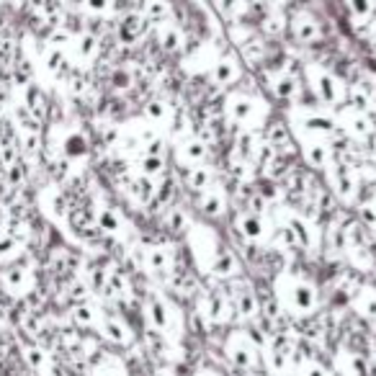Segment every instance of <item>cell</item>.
<instances>
[{
    "instance_id": "6da1fadb",
    "label": "cell",
    "mask_w": 376,
    "mask_h": 376,
    "mask_svg": "<svg viewBox=\"0 0 376 376\" xmlns=\"http://www.w3.org/2000/svg\"><path fill=\"white\" fill-rule=\"evenodd\" d=\"M279 299L292 314H312L317 309V304H320V294H317V289L309 281L289 279L281 286Z\"/></svg>"
},
{
    "instance_id": "7a4b0ae2",
    "label": "cell",
    "mask_w": 376,
    "mask_h": 376,
    "mask_svg": "<svg viewBox=\"0 0 376 376\" xmlns=\"http://www.w3.org/2000/svg\"><path fill=\"white\" fill-rule=\"evenodd\" d=\"M306 77H309V83H312V91H314V96H317V101H322V104L335 106V104H343V101L348 98V88H345L341 77H335L333 72L312 65V67L306 70Z\"/></svg>"
},
{
    "instance_id": "3957f363",
    "label": "cell",
    "mask_w": 376,
    "mask_h": 376,
    "mask_svg": "<svg viewBox=\"0 0 376 376\" xmlns=\"http://www.w3.org/2000/svg\"><path fill=\"white\" fill-rule=\"evenodd\" d=\"M0 289L13 297V299H23L36 289V276L31 268L23 263H11L0 271Z\"/></svg>"
},
{
    "instance_id": "277c9868",
    "label": "cell",
    "mask_w": 376,
    "mask_h": 376,
    "mask_svg": "<svg viewBox=\"0 0 376 376\" xmlns=\"http://www.w3.org/2000/svg\"><path fill=\"white\" fill-rule=\"evenodd\" d=\"M224 111H227V118L240 124L243 129H258L263 124V118L258 116V104L255 98L245 96V93H235L224 101Z\"/></svg>"
},
{
    "instance_id": "5b68a950",
    "label": "cell",
    "mask_w": 376,
    "mask_h": 376,
    "mask_svg": "<svg viewBox=\"0 0 376 376\" xmlns=\"http://www.w3.org/2000/svg\"><path fill=\"white\" fill-rule=\"evenodd\" d=\"M289 31H292L294 42L304 44V47H312L322 39V23L320 18H314L312 13H306V11H299V13H294L289 18Z\"/></svg>"
},
{
    "instance_id": "8992f818",
    "label": "cell",
    "mask_w": 376,
    "mask_h": 376,
    "mask_svg": "<svg viewBox=\"0 0 376 376\" xmlns=\"http://www.w3.org/2000/svg\"><path fill=\"white\" fill-rule=\"evenodd\" d=\"M227 355H230V361L235 363L237 369L250 371L258 366L260 348L248 338V335H237V338L230 341V345H227Z\"/></svg>"
},
{
    "instance_id": "52a82bcc",
    "label": "cell",
    "mask_w": 376,
    "mask_h": 376,
    "mask_svg": "<svg viewBox=\"0 0 376 376\" xmlns=\"http://www.w3.org/2000/svg\"><path fill=\"white\" fill-rule=\"evenodd\" d=\"M240 77H243V60H237L232 55H224L216 62H211L209 80L216 88H230V85L240 83Z\"/></svg>"
},
{
    "instance_id": "ba28073f",
    "label": "cell",
    "mask_w": 376,
    "mask_h": 376,
    "mask_svg": "<svg viewBox=\"0 0 376 376\" xmlns=\"http://www.w3.org/2000/svg\"><path fill=\"white\" fill-rule=\"evenodd\" d=\"M57 153L62 155L67 162H77L91 155V145H88V137L80 129H67L57 142Z\"/></svg>"
},
{
    "instance_id": "9c48e42d",
    "label": "cell",
    "mask_w": 376,
    "mask_h": 376,
    "mask_svg": "<svg viewBox=\"0 0 376 376\" xmlns=\"http://www.w3.org/2000/svg\"><path fill=\"white\" fill-rule=\"evenodd\" d=\"M227 299H230L232 314L240 317V320H253V317H258V312H260L258 297H255V292L248 289V286H240V289H237L235 294H230Z\"/></svg>"
},
{
    "instance_id": "30bf717a",
    "label": "cell",
    "mask_w": 376,
    "mask_h": 376,
    "mask_svg": "<svg viewBox=\"0 0 376 376\" xmlns=\"http://www.w3.org/2000/svg\"><path fill=\"white\" fill-rule=\"evenodd\" d=\"M147 26H150V21H147L142 13H126V16H121V21L116 23L118 42H121V44H137L142 36L147 34Z\"/></svg>"
},
{
    "instance_id": "8fae6325",
    "label": "cell",
    "mask_w": 376,
    "mask_h": 376,
    "mask_svg": "<svg viewBox=\"0 0 376 376\" xmlns=\"http://www.w3.org/2000/svg\"><path fill=\"white\" fill-rule=\"evenodd\" d=\"M96 330L101 333V338H106V341L114 343V345H129V343H132L129 328H126L118 317H111V314H101Z\"/></svg>"
},
{
    "instance_id": "7c38bea8",
    "label": "cell",
    "mask_w": 376,
    "mask_h": 376,
    "mask_svg": "<svg viewBox=\"0 0 376 376\" xmlns=\"http://www.w3.org/2000/svg\"><path fill=\"white\" fill-rule=\"evenodd\" d=\"M237 230H240V235L248 243H263L265 237H268V224L255 211H245V214L237 216Z\"/></svg>"
},
{
    "instance_id": "4fadbf2b",
    "label": "cell",
    "mask_w": 376,
    "mask_h": 376,
    "mask_svg": "<svg viewBox=\"0 0 376 376\" xmlns=\"http://www.w3.org/2000/svg\"><path fill=\"white\" fill-rule=\"evenodd\" d=\"M330 183H333V191L341 196L343 201H350L355 194V175L348 165H330Z\"/></svg>"
},
{
    "instance_id": "5bb4252c",
    "label": "cell",
    "mask_w": 376,
    "mask_h": 376,
    "mask_svg": "<svg viewBox=\"0 0 376 376\" xmlns=\"http://www.w3.org/2000/svg\"><path fill=\"white\" fill-rule=\"evenodd\" d=\"M199 209L206 216H211V219H219V216L227 211V194H224L219 186L211 183V186L206 188V191H201V196H199Z\"/></svg>"
},
{
    "instance_id": "9a60e30c",
    "label": "cell",
    "mask_w": 376,
    "mask_h": 376,
    "mask_svg": "<svg viewBox=\"0 0 376 376\" xmlns=\"http://www.w3.org/2000/svg\"><path fill=\"white\" fill-rule=\"evenodd\" d=\"M155 34H157V44L165 49L167 55H178L186 44L183 39V31L175 26L173 21H162V23H155Z\"/></svg>"
},
{
    "instance_id": "2e32d148",
    "label": "cell",
    "mask_w": 376,
    "mask_h": 376,
    "mask_svg": "<svg viewBox=\"0 0 376 376\" xmlns=\"http://www.w3.org/2000/svg\"><path fill=\"white\" fill-rule=\"evenodd\" d=\"M240 271V263H237L235 253L230 248L219 245V250L214 253V258L209 260V273L216 279H232L235 273Z\"/></svg>"
},
{
    "instance_id": "e0dca14e",
    "label": "cell",
    "mask_w": 376,
    "mask_h": 376,
    "mask_svg": "<svg viewBox=\"0 0 376 376\" xmlns=\"http://www.w3.org/2000/svg\"><path fill=\"white\" fill-rule=\"evenodd\" d=\"M23 248H26V243L21 237H16L8 230H0V265L18 263L23 255Z\"/></svg>"
},
{
    "instance_id": "ac0fdd59",
    "label": "cell",
    "mask_w": 376,
    "mask_h": 376,
    "mask_svg": "<svg viewBox=\"0 0 376 376\" xmlns=\"http://www.w3.org/2000/svg\"><path fill=\"white\" fill-rule=\"evenodd\" d=\"M271 93L279 101H286V104H292V101H297L302 93V85L299 80L294 75H289V72H281V75H273L271 77Z\"/></svg>"
},
{
    "instance_id": "d6986e66",
    "label": "cell",
    "mask_w": 376,
    "mask_h": 376,
    "mask_svg": "<svg viewBox=\"0 0 376 376\" xmlns=\"http://www.w3.org/2000/svg\"><path fill=\"white\" fill-rule=\"evenodd\" d=\"M67 52H72L77 62H93L98 55V39L93 34H77L75 39H70Z\"/></svg>"
},
{
    "instance_id": "ffe728a7",
    "label": "cell",
    "mask_w": 376,
    "mask_h": 376,
    "mask_svg": "<svg viewBox=\"0 0 376 376\" xmlns=\"http://www.w3.org/2000/svg\"><path fill=\"white\" fill-rule=\"evenodd\" d=\"M147 320L155 328V333H167L170 322H173V312L167 309V304L162 299H150L147 302Z\"/></svg>"
},
{
    "instance_id": "44dd1931",
    "label": "cell",
    "mask_w": 376,
    "mask_h": 376,
    "mask_svg": "<svg viewBox=\"0 0 376 376\" xmlns=\"http://www.w3.org/2000/svg\"><path fill=\"white\" fill-rule=\"evenodd\" d=\"M289 230H292L297 248H302V250H309V248L314 245V227L306 222L304 216L289 214Z\"/></svg>"
},
{
    "instance_id": "7402d4cb",
    "label": "cell",
    "mask_w": 376,
    "mask_h": 376,
    "mask_svg": "<svg viewBox=\"0 0 376 376\" xmlns=\"http://www.w3.org/2000/svg\"><path fill=\"white\" fill-rule=\"evenodd\" d=\"M302 126H304V132H309L312 137H333L338 132V124H335V118L325 116V114H306L302 118Z\"/></svg>"
},
{
    "instance_id": "603a6c76",
    "label": "cell",
    "mask_w": 376,
    "mask_h": 376,
    "mask_svg": "<svg viewBox=\"0 0 376 376\" xmlns=\"http://www.w3.org/2000/svg\"><path fill=\"white\" fill-rule=\"evenodd\" d=\"M206 155H209V147H206V142L199 140V137H188V140L181 142V160L186 162V167L191 165H201L204 160H206Z\"/></svg>"
},
{
    "instance_id": "cb8c5ba5",
    "label": "cell",
    "mask_w": 376,
    "mask_h": 376,
    "mask_svg": "<svg viewBox=\"0 0 376 376\" xmlns=\"http://www.w3.org/2000/svg\"><path fill=\"white\" fill-rule=\"evenodd\" d=\"M343 126H345V132H348L350 137H355V140H363V137H369V134L376 129V126L371 124V118L366 116V114L355 111V109H350V111L343 116Z\"/></svg>"
},
{
    "instance_id": "d4e9b609",
    "label": "cell",
    "mask_w": 376,
    "mask_h": 376,
    "mask_svg": "<svg viewBox=\"0 0 376 376\" xmlns=\"http://www.w3.org/2000/svg\"><path fill=\"white\" fill-rule=\"evenodd\" d=\"M304 160L314 170H328L333 165V155H330V147L322 145V142H309L304 145Z\"/></svg>"
},
{
    "instance_id": "484cf974",
    "label": "cell",
    "mask_w": 376,
    "mask_h": 376,
    "mask_svg": "<svg viewBox=\"0 0 376 376\" xmlns=\"http://www.w3.org/2000/svg\"><path fill=\"white\" fill-rule=\"evenodd\" d=\"M204 312H206V317H209L211 322H224L232 314L230 299L219 292H209L206 294V306H204Z\"/></svg>"
},
{
    "instance_id": "4316f807",
    "label": "cell",
    "mask_w": 376,
    "mask_h": 376,
    "mask_svg": "<svg viewBox=\"0 0 376 376\" xmlns=\"http://www.w3.org/2000/svg\"><path fill=\"white\" fill-rule=\"evenodd\" d=\"M183 181H186V188H191V191H206V188L211 186V181H214V173H211L209 167L204 165H191L186 167V173H183Z\"/></svg>"
},
{
    "instance_id": "83f0119b",
    "label": "cell",
    "mask_w": 376,
    "mask_h": 376,
    "mask_svg": "<svg viewBox=\"0 0 376 376\" xmlns=\"http://www.w3.org/2000/svg\"><path fill=\"white\" fill-rule=\"evenodd\" d=\"M162 224L173 235H186L191 230V216H188V211L183 206H167L165 216H162Z\"/></svg>"
},
{
    "instance_id": "f1b7e54d",
    "label": "cell",
    "mask_w": 376,
    "mask_h": 376,
    "mask_svg": "<svg viewBox=\"0 0 376 376\" xmlns=\"http://www.w3.org/2000/svg\"><path fill=\"white\" fill-rule=\"evenodd\" d=\"M96 224H98V230L106 232V235H116V232H121V227H124V219H121L118 209L104 206V209H98Z\"/></svg>"
},
{
    "instance_id": "f546056e",
    "label": "cell",
    "mask_w": 376,
    "mask_h": 376,
    "mask_svg": "<svg viewBox=\"0 0 376 376\" xmlns=\"http://www.w3.org/2000/svg\"><path fill=\"white\" fill-rule=\"evenodd\" d=\"M145 265L153 273H167L170 271V265H173V258H170L167 248H160V245H157V248L145 250Z\"/></svg>"
},
{
    "instance_id": "4dcf8cb0",
    "label": "cell",
    "mask_w": 376,
    "mask_h": 376,
    "mask_svg": "<svg viewBox=\"0 0 376 376\" xmlns=\"http://www.w3.org/2000/svg\"><path fill=\"white\" fill-rule=\"evenodd\" d=\"M132 196L140 204H153L155 191H157V178H147V175H137L132 181Z\"/></svg>"
},
{
    "instance_id": "1f68e13d",
    "label": "cell",
    "mask_w": 376,
    "mask_h": 376,
    "mask_svg": "<svg viewBox=\"0 0 376 376\" xmlns=\"http://www.w3.org/2000/svg\"><path fill=\"white\" fill-rule=\"evenodd\" d=\"M142 16L153 23L170 21V6H167V0H145V6H142Z\"/></svg>"
},
{
    "instance_id": "d6a6232c",
    "label": "cell",
    "mask_w": 376,
    "mask_h": 376,
    "mask_svg": "<svg viewBox=\"0 0 376 376\" xmlns=\"http://www.w3.org/2000/svg\"><path fill=\"white\" fill-rule=\"evenodd\" d=\"M353 304L366 320H376V292H371V289L353 292Z\"/></svg>"
},
{
    "instance_id": "836d02e7",
    "label": "cell",
    "mask_w": 376,
    "mask_h": 376,
    "mask_svg": "<svg viewBox=\"0 0 376 376\" xmlns=\"http://www.w3.org/2000/svg\"><path fill=\"white\" fill-rule=\"evenodd\" d=\"M265 134H268V147L271 150H276V153H281L286 145H289V126L284 124V121H273V124H268V129H265Z\"/></svg>"
},
{
    "instance_id": "e575fe53",
    "label": "cell",
    "mask_w": 376,
    "mask_h": 376,
    "mask_svg": "<svg viewBox=\"0 0 376 376\" xmlns=\"http://www.w3.org/2000/svg\"><path fill=\"white\" fill-rule=\"evenodd\" d=\"M98 317H101V314L93 309L91 302H77L75 309H72V320H75L80 328H96Z\"/></svg>"
},
{
    "instance_id": "d590c367",
    "label": "cell",
    "mask_w": 376,
    "mask_h": 376,
    "mask_svg": "<svg viewBox=\"0 0 376 376\" xmlns=\"http://www.w3.org/2000/svg\"><path fill=\"white\" fill-rule=\"evenodd\" d=\"M162 173H165V157H162V155H142L140 175H147V178H160Z\"/></svg>"
},
{
    "instance_id": "8d00e7d4",
    "label": "cell",
    "mask_w": 376,
    "mask_h": 376,
    "mask_svg": "<svg viewBox=\"0 0 376 376\" xmlns=\"http://www.w3.org/2000/svg\"><path fill=\"white\" fill-rule=\"evenodd\" d=\"M216 8H219V13H222L224 18L237 21V18H243V16L248 13L250 3H248V0H216Z\"/></svg>"
},
{
    "instance_id": "74e56055",
    "label": "cell",
    "mask_w": 376,
    "mask_h": 376,
    "mask_svg": "<svg viewBox=\"0 0 376 376\" xmlns=\"http://www.w3.org/2000/svg\"><path fill=\"white\" fill-rule=\"evenodd\" d=\"M145 116L150 118L153 124H165V121H170V106H167L165 101H160V98H155V101H147Z\"/></svg>"
},
{
    "instance_id": "f35d334b",
    "label": "cell",
    "mask_w": 376,
    "mask_h": 376,
    "mask_svg": "<svg viewBox=\"0 0 376 376\" xmlns=\"http://www.w3.org/2000/svg\"><path fill=\"white\" fill-rule=\"evenodd\" d=\"M26 361L31 363V369L39 371V374H47L49 369H52V358H49L47 350L36 348V345H31V348H26Z\"/></svg>"
},
{
    "instance_id": "ab89813d",
    "label": "cell",
    "mask_w": 376,
    "mask_h": 376,
    "mask_svg": "<svg viewBox=\"0 0 376 376\" xmlns=\"http://www.w3.org/2000/svg\"><path fill=\"white\" fill-rule=\"evenodd\" d=\"M109 83H111L114 91H129L134 85V75L126 67H118V70L111 72V77H109Z\"/></svg>"
},
{
    "instance_id": "60d3db41",
    "label": "cell",
    "mask_w": 376,
    "mask_h": 376,
    "mask_svg": "<svg viewBox=\"0 0 376 376\" xmlns=\"http://www.w3.org/2000/svg\"><path fill=\"white\" fill-rule=\"evenodd\" d=\"M348 11L358 21H369L374 13V0H348Z\"/></svg>"
},
{
    "instance_id": "b9f144b4",
    "label": "cell",
    "mask_w": 376,
    "mask_h": 376,
    "mask_svg": "<svg viewBox=\"0 0 376 376\" xmlns=\"http://www.w3.org/2000/svg\"><path fill=\"white\" fill-rule=\"evenodd\" d=\"M230 36H232V39H235L237 47H243L245 42H250L253 36H255V28L245 26V23L240 21V18H237V21H232V23H230Z\"/></svg>"
},
{
    "instance_id": "7bdbcfd3",
    "label": "cell",
    "mask_w": 376,
    "mask_h": 376,
    "mask_svg": "<svg viewBox=\"0 0 376 376\" xmlns=\"http://www.w3.org/2000/svg\"><path fill=\"white\" fill-rule=\"evenodd\" d=\"M243 60H248V62H260V60H263V55H265V47H263V42H258V39H255V36H253L250 42H245L243 47Z\"/></svg>"
},
{
    "instance_id": "ee69618b",
    "label": "cell",
    "mask_w": 376,
    "mask_h": 376,
    "mask_svg": "<svg viewBox=\"0 0 376 376\" xmlns=\"http://www.w3.org/2000/svg\"><path fill=\"white\" fill-rule=\"evenodd\" d=\"M80 3L93 16H109L114 11V0H80Z\"/></svg>"
},
{
    "instance_id": "f6af8a7d",
    "label": "cell",
    "mask_w": 376,
    "mask_h": 376,
    "mask_svg": "<svg viewBox=\"0 0 376 376\" xmlns=\"http://www.w3.org/2000/svg\"><path fill=\"white\" fill-rule=\"evenodd\" d=\"M304 376H328V374H325V369H322V366L312 363V366H309V369L304 371Z\"/></svg>"
},
{
    "instance_id": "bcb514c9",
    "label": "cell",
    "mask_w": 376,
    "mask_h": 376,
    "mask_svg": "<svg viewBox=\"0 0 376 376\" xmlns=\"http://www.w3.org/2000/svg\"><path fill=\"white\" fill-rule=\"evenodd\" d=\"M196 376H224V374L216 369H201V371H196Z\"/></svg>"
},
{
    "instance_id": "7dc6e473",
    "label": "cell",
    "mask_w": 376,
    "mask_h": 376,
    "mask_svg": "<svg viewBox=\"0 0 376 376\" xmlns=\"http://www.w3.org/2000/svg\"><path fill=\"white\" fill-rule=\"evenodd\" d=\"M263 3L268 8H273V11H276V8H281V6H286V0H263Z\"/></svg>"
},
{
    "instance_id": "c3c4849f",
    "label": "cell",
    "mask_w": 376,
    "mask_h": 376,
    "mask_svg": "<svg viewBox=\"0 0 376 376\" xmlns=\"http://www.w3.org/2000/svg\"><path fill=\"white\" fill-rule=\"evenodd\" d=\"M281 376H294V374H286V371H284V374H281Z\"/></svg>"
},
{
    "instance_id": "681fc988",
    "label": "cell",
    "mask_w": 376,
    "mask_h": 376,
    "mask_svg": "<svg viewBox=\"0 0 376 376\" xmlns=\"http://www.w3.org/2000/svg\"><path fill=\"white\" fill-rule=\"evenodd\" d=\"M374 34H376V21H374Z\"/></svg>"
}]
</instances>
